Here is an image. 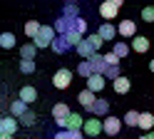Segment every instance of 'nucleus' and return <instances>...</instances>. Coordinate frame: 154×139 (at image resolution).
Wrapping results in <instances>:
<instances>
[{"mask_svg": "<svg viewBox=\"0 0 154 139\" xmlns=\"http://www.w3.org/2000/svg\"><path fill=\"white\" fill-rule=\"evenodd\" d=\"M17 127H20V122H17L13 114H5L3 119H0V134H10L13 137L17 132Z\"/></svg>", "mask_w": 154, "mask_h": 139, "instance_id": "6", "label": "nucleus"}, {"mask_svg": "<svg viewBox=\"0 0 154 139\" xmlns=\"http://www.w3.org/2000/svg\"><path fill=\"white\" fill-rule=\"evenodd\" d=\"M117 32H119V30L114 27L112 23H102V25H100V30H97V35L104 40V42H107V40H114V37H117Z\"/></svg>", "mask_w": 154, "mask_h": 139, "instance_id": "13", "label": "nucleus"}, {"mask_svg": "<svg viewBox=\"0 0 154 139\" xmlns=\"http://www.w3.org/2000/svg\"><path fill=\"white\" fill-rule=\"evenodd\" d=\"M112 87H114V92H117V94H127L129 92V87H132V82H129V77H119V79H114V82H112Z\"/></svg>", "mask_w": 154, "mask_h": 139, "instance_id": "19", "label": "nucleus"}, {"mask_svg": "<svg viewBox=\"0 0 154 139\" xmlns=\"http://www.w3.org/2000/svg\"><path fill=\"white\" fill-rule=\"evenodd\" d=\"M149 70H152V72H154V60H149Z\"/></svg>", "mask_w": 154, "mask_h": 139, "instance_id": "40", "label": "nucleus"}, {"mask_svg": "<svg viewBox=\"0 0 154 139\" xmlns=\"http://www.w3.org/2000/svg\"><path fill=\"white\" fill-rule=\"evenodd\" d=\"M55 139H72V137H70V132H57Z\"/></svg>", "mask_w": 154, "mask_h": 139, "instance_id": "38", "label": "nucleus"}, {"mask_svg": "<svg viewBox=\"0 0 154 139\" xmlns=\"http://www.w3.org/2000/svg\"><path fill=\"white\" fill-rule=\"evenodd\" d=\"M119 8H122V0H104V3L100 5V15L104 20H114L119 13Z\"/></svg>", "mask_w": 154, "mask_h": 139, "instance_id": "3", "label": "nucleus"}, {"mask_svg": "<svg viewBox=\"0 0 154 139\" xmlns=\"http://www.w3.org/2000/svg\"><path fill=\"white\" fill-rule=\"evenodd\" d=\"M65 37H67V42H70V45H72L75 50H77V47H80V42H82V40H85V37H82L80 32H75V30H70V32H67Z\"/></svg>", "mask_w": 154, "mask_h": 139, "instance_id": "31", "label": "nucleus"}, {"mask_svg": "<svg viewBox=\"0 0 154 139\" xmlns=\"http://www.w3.org/2000/svg\"><path fill=\"white\" fill-rule=\"evenodd\" d=\"M0 139H13V137L10 134H0Z\"/></svg>", "mask_w": 154, "mask_h": 139, "instance_id": "39", "label": "nucleus"}, {"mask_svg": "<svg viewBox=\"0 0 154 139\" xmlns=\"http://www.w3.org/2000/svg\"><path fill=\"white\" fill-rule=\"evenodd\" d=\"M77 55H80L82 60H90V57H94V55H97V50H94V47L87 42V37H85L82 42H80V47H77Z\"/></svg>", "mask_w": 154, "mask_h": 139, "instance_id": "17", "label": "nucleus"}, {"mask_svg": "<svg viewBox=\"0 0 154 139\" xmlns=\"http://www.w3.org/2000/svg\"><path fill=\"white\" fill-rule=\"evenodd\" d=\"M17 122H20L23 127H32V124L37 122V114L32 112V109H27V112H25V114H23L20 119H17Z\"/></svg>", "mask_w": 154, "mask_h": 139, "instance_id": "28", "label": "nucleus"}, {"mask_svg": "<svg viewBox=\"0 0 154 139\" xmlns=\"http://www.w3.org/2000/svg\"><path fill=\"white\" fill-rule=\"evenodd\" d=\"M70 107H67L65 102H57L55 107H52V119L57 122V127H62L65 132H67V119H70Z\"/></svg>", "mask_w": 154, "mask_h": 139, "instance_id": "2", "label": "nucleus"}, {"mask_svg": "<svg viewBox=\"0 0 154 139\" xmlns=\"http://www.w3.org/2000/svg\"><path fill=\"white\" fill-rule=\"evenodd\" d=\"M139 119H142V112L129 109V112L124 114V124H127V127H139Z\"/></svg>", "mask_w": 154, "mask_h": 139, "instance_id": "25", "label": "nucleus"}, {"mask_svg": "<svg viewBox=\"0 0 154 139\" xmlns=\"http://www.w3.org/2000/svg\"><path fill=\"white\" fill-rule=\"evenodd\" d=\"M102 122H104V134L117 137V134H119V129H122V122H124V119H119V117H107V119H102Z\"/></svg>", "mask_w": 154, "mask_h": 139, "instance_id": "7", "label": "nucleus"}, {"mask_svg": "<svg viewBox=\"0 0 154 139\" xmlns=\"http://www.w3.org/2000/svg\"><path fill=\"white\" fill-rule=\"evenodd\" d=\"M20 99H23L27 107H30L35 99H37V89H35V87H30V85H27V87H23V89H20Z\"/></svg>", "mask_w": 154, "mask_h": 139, "instance_id": "20", "label": "nucleus"}, {"mask_svg": "<svg viewBox=\"0 0 154 139\" xmlns=\"http://www.w3.org/2000/svg\"><path fill=\"white\" fill-rule=\"evenodd\" d=\"M85 137H100L104 134V122H100V117H90L87 122H85Z\"/></svg>", "mask_w": 154, "mask_h": 139, "instance_id": "4", "label": "nucleus"}, {"mask_svg": "<svg viewBox=\"0 0 154 139\" xmlns=\"http://www.w3.org/2000/svg\"><path fill=\"white\" fill-rule=\"evenodd\" d=\"M85 122H87V119H85L80 112H72L70 119H67V132H82V129H85Z\"/></svg>", "mask_w": 154, "mask_h": 139, "instance_id": "8", "label": "nucleus"}, {"mask_svg": "<svg viewBox=\"0 0 154 139\" xmlns=\"http://www.w3.org/2000/svg\"><path fill=\"white\" fill-rule=\"evenodd\" d=\"M20 72L23 75H32L35 72V60H20Z\"/></svg>", "mask_w": 154, "mask_h": 139, "instance_id": "33", "label": "nucleus"}, {"mask_svg": "<svg viewBox=\"0 0 154 139\" xmlns=\"http://www.w3.org/2000/svg\"><path fill=\"white\" fill-rule=\"evenodd\" d=\"M104 77H107V79H112V82H114V79H119V77H122V75H119V65H117V67H107Z\"/></svg>", "mask_w": 154, "mask_h": 139, "instance_id": "36", "label": "nucleus"}, {"mask_svg": "<svg viewBox=\"0 0 154 139\" xmlns=\"http://www.w3.org/2000/svg\"><path fill=\"white\" fill-rule=\"evenodd\" d=\"M77 75H80V77H85V79L94 77V70H92V65H90V60H85V62H80V65H77Z\"/></svg>", "mask_w": 154, "mask_h": 139, "instance_id": "24", "label": "nucleus"}, {"mask_svg": "<svg viewBox=\"0 0 154 139\" xmlns=\"http://www.w3.org/2000/svg\"><path fill=\"white\" fill-rule=\"evenodd\" d=\"M132 50H134V52H147V50H149V40L147 37H144V35H137V37H134L132 40Z\"/></svg>", "mask_w": 154, "mask_h": 139, "instance_id": "21", "label": "nucleus"}, {"mask_svg": "<svg viewBox=\"0 0 154 139\" xmlns=\"http://www.w3.org/2000/svg\"><path fill=\"white\" fill-rule=\"evenodd\" d=\"M52 27H55V32H57V35H67V32L72 30V20H70V17H65V15H60V17L55 20V25H52Z\"/></svg>", "mask_w": 154, "mask_h": 139, "instance_id": "14", "label": "nucleus"}, {"mask_svg": "<svg viewBox=\"0 0 154 139\" xmlns=\"http://www.w3.org/2000/svg\"><path fill=\"white\" fill-rule=\"evenodd\" d=\"M50 50H52V52H57V55H65V52H70V50H72V45L67 42V37H65V35H57Z\"/></svg>", "mask_w": 154, "mask_h": 139, "instance_id": "11", "label": "nucleus"}, {"mask_svg": "<svg viewBox=\"0 0 154 139\" xmlns=\"http://www.w3.org/2000/svg\"><path fill=\"white\" fill-rule=\"evenodd\" d=\"M90 112L94 114V117H104V119H107L109 117V102H107V99H97V102H94V107L90 109Z\"/></svg>", "mask_w": 154, "mask_h": 139, "instance_id": "15", "label": "nucleus"}, {"mask_svg": "<svg viewBox=\"0 0 154 139\" xmlns=\"http://www.w3.org/2000/svg\"><path fill=\"white\" fill-rule=\"evenodd\" d=\"M119 35L122 37H137V23H134V20H122L119 23Z\"/></svg>", "mask_w": 154, "mask_h": 139, "instance_id": "10", "label": "nucleus"}, {"mask_svg": "<svg viewBox=\"0 0 154 139\" xmlns=\"http://www.w3.org/2000/svg\"><path fill=\"white\" fill-rule=\"evenodd\" d=\"M104 62H107L109 67H117L119 65V57L114 55V52H107V55H104Z\"/></svg>", "mask_w": 154, "mask_h": 139, "instance_id": "37", "label": "nucleus"}, {"mask_svg": "<svg viewBox=\"0 0 154 139\" xmlns=\"http://www.w3.org/2000/svg\"><path fill=\"white\" fill-rule=\"evenodd\" d=\"M87 42H90V45H92L94 50H100V47L104 45V40H102V37H100L97 32H92V35H87Z\"/></svg>", "mask_w": 154, "mask_h": 139, "instance_id": "34", "label": "nucleus"}, {"mask_svg": "<svg viewBox=\"0 0 154 139\" xmlns=\"http://www.w3.org/2000/svg\"><path fill=\"white\" fill-rule=\"evenodd\" d=\"M27 109H30V107H27V104L23 102V99H20V97H17V99H15V102H10V114H13L15 119H20V117H23V114L27 112Z\"/></svg>", "mask_w": 154, "mask_h": 139, "instance_id": "18", "label": "nucleus"}, {"mask_svg": "<svg viewBox=\"0 0 154 139\" xmlns=\"http://www.w3.org/2000/svg\"><path fill=\"white\" fill-rule=\"evenodd\" d=\"M139 139H147V134H144V137H139Z\"/></svg>", "mask_w": 154, "mask_h": 139, "instance_id": "42", "label": "nucleus"}, {"mask_svg": "<svg viewBox=\"0 0 154 139\" xmlns=\"http://www.w3.org/2000/svg\"><path fill=\"white\" fill-rule=\"evenodd\" d=\"M147 139H154V132H149V134H147Z\"/></svg>", "mask_w": 154, "mask_h": 139, "instance_id": "41", "label": "nucleus"}, {"mask_svg": "<svg viewBox=\"0 0 154 139\" xmlns=\"http://www.w3.org/2000/svg\"><path fill=\"white\" fill-rule=\"evenodd\" d=\"M139 129H144V132H152L154 129V114L152 112H142V119H139Z\"/></svg>", "mask_w": 154, "mask_h": 139, "instance_id": "22", "label": "nucleus"}, {"mask_svg": "<svg viewBox=\"0 0 154 139\" xmlns=\"http://www.w3.org/2000/svg\"><path fill=\"white\" fill-rule=\"evenodd\" d=\"M72 30H75V32H80V35H85V32H87V20H85V17L72 20Z\"/></svg>", "mask_w": 154, "mask_h": 139, "instance_id": "32", "label": "nucleus"}, {"mask_svg": "<svg viewBox=\"0 0 154 139\" xmlns=\"http://www.w3.org/2000/svg\"><path fill=\"white\" fill-rule=\"evenodd\" d=\"M142 20L144 23H154V8H142Z\"/></svg>", "mask_w": 154, "mask_h": 139, "instance_id": "35", "label": "nucleus"}, {"mask_svg": "<svg viewBox=\"0 0 154 139\" xmlns=\"http://www.w3.org/2000/svg\"><path fill=\"white\" fill-rule=\"evenodd\" d=\"M129 50H132V45H127V42H114V50H112V52L122 60V57L129 55Z\"/></svg>", "mask_w": 154, "mask_h": 139, "instance_id": "29", "label": "nucleus"}, {"mask_svg": "<svg viewBox=\"0 0 154 139\" xmlns=\"http://www.w3.org/2000/svg\"><path fill=\"white\" fill-rule=\"evenodd\" d=\"M97 99H100V97L94 94V92H90V89H82V92L77 94V102H80L85 109H87V112H90V109L94 107V102H97Z\"/></svg>", "mask_w": 154, "mask_h": 139, "instance_id": "9", "label": "nucleus"}, {"mask_svg": "<svg viewBox=\"0 0 154 139\" xmlns=\"http://www.w3.org/2000/svg\"><path fill=\"white\" fill-rule=\"evenodd\" d=\"M104 79H107L104 75H94V77H90V79H87V89H90V92H94V94H97V92H102V89H104V85H107Z\"/></svg>", "mask_w": 154, "mask_h": 139, "instance_id": "16", "label": "nucleus"}, {"mask_svg": "<svg viewBox=\"0 0 154 139\" xmlns=\"http://www.w3.org/2000/svg\"><path fill=\"white\" fill-rule=\"evenodd\" d=\"M90 65H92V70H94V75H104V72H107V62H104V55L102 52H97V55H94V57H90Z\"/></svg>", "mask_w": 154, "mask_h": 139, "instance_id": "12", "label": "nucleus"}, {"mask_svg": "<svg viewBox=\"0 0 154 139\" xmlns=\"http://www.w3.org/2000/svg\"><path fill=\"white\" fill-rule=\"evenodd\" d=\"M70 82H72V72H70V70H57V72L52 75V85L57 87V89H67V87H70Z\"/></svg>", "mask_w": 154, "mask_h": 139, "instance_id": "5", "label": "nucleus"}, {"mask_svg": "<svg viewBox=\"0 0 154 139\" xmlns=\"http://www.w3.org/2000/svg\"><path fill=\"white\" fill-rule=\"evenodd\" d=\"M35 52H37L35 42H27V45H23V47H20V55H23V60H32V57H35Z\"/></svg>", "mask_w": 154, "mask_h": 139, "instance_id": "30", "label": "nucleus"}, {"mask_svg": "<svg viewBox=\"0 0 154 139\" xmlns=\"http://www.w3.org/2000/svg\"><path fill=\"white\" fill-rule=\"evenodd\" d=\"M62 15H65V17H70V20H77V17H80V8H77V3H65Z\"/></svg>", "mask_w": 154, "mask_h": 139, "instance_id": "26", "label": "nucleus"}, {"mask_svg": "<svg viewBox=\"0 0 154 139\" xmlns=\"http://www.w3.org/2000/svg\"><path fill=\"white\" fill-rule=\"evenodd\" d=\"M55 37H57V32H55V27H50V25H42V30H40V35H37L32 42H35V47L37 50H42V47H52V42H55Z\"/></svg>", "mask_w": 154, "mask_h": 139, "instance_id": "1", "label": "nucleus"}, {"mask_svg": "<svg viewBox=\"0 0 154 139\" xmlns=\"http://www.w3.org/2000/svg\"><path fill=\"white\" fill-rule=\"evenodd\" d=\"M0 47L3 50H13L15 47V35L13 32H3L0 35Z\"/></svg>", "mask_w": 154, "mask_h": 139, "instance_id": "27", "label": "nucleus"}, {"mask_svg": "<svg viewBox=\"0 0 154 139\" xmlns=\"http://www.w3.org/2000/svg\"><path fill=\"white\" fill-rule=\"evenodd\" d=\"M40 30H42V25L40 23H37V20H27V23H25V35L27 37H37V35H40Z\"/></svg>", "mask_w": 154, "mask_h": 139, "instance_id": "23", "label": "nucleus"}]
</instances>
